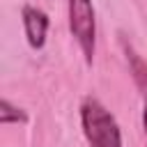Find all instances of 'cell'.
<instances>
[{
	"mask_svg": "<svg viewBox=\"0 0 147 147\" xmlns=\"http://www.w3.org/2000/svg\"><path fill=\"white\" fill-rule=\"evenodd\" d=\"M80 124L90 147H122V131L113 113L94 96H87L80 106Z\"/></svg>",
	"mask_w": 147,
	"mask_h": 147,
	"instance_id": "1",
	"label": "cell"
},
{
	"mask_svg": "<svg viewBox=\"0 0 147 147\" xmlns=\"http://www.w3.org/2000/svg\"><path fill=\"white\" fill-rule=\"evenodd\" d=\"M69 5V30L76 37L85 62L92 64L94 60V46H96V18H94V5L92 0H67Z\"/></svg>",
	"mask_w": 147,
	"mask_h": 147,
	"instance_id": "2",
	"label": "cell"
},
{
	"mask_svg": "<svg viewBox=\"0 0 147 147\" xmlns=\"http://www.w3.org/2000/svg\"><path fill=\"white\" fill-rule=\"evenodd\" d=\"M21 16H23V28H25V37H28L30 48L41 51L46 44V32H48V23H51L48 16L32 5H25Z\"/></svg>",
	"mask_w": 147,
	"mask_h": 147,
	"instance_id": "3",
	"label": "cell"
},
{
	"mask_svg": "<svg viewBox=\"0 0 147 147\" xmlns=\"http://www.w3.org/2000/svg\"><path fill=\"white\" fill-rule=\"evenodd\" d=\"M126 60H129V69H131V74H133L138 87L147 94V62H145L131 46L126 48Z\"/></svg>",
	"mask_w": 147,
	"mask_h": 147,
	"instance_id": "4",
	"label": "cell"
},
{
	"mask_svg": "<svg viewBox=\"0 0 147 147\" xmlns=\"http://www.w3.org/2000/svg\"><path fill=\"white\" fill-rule=\"evenodd\" d=\"M11 122H28V115L18 106H11L7 99H2L0 101V124H11Z\"/></svg>",
	"mask_w": 147,
	"mask_h": 147,
	"instance_id": "5",
	"label": "cell"
},
{
	"mask_svg": "<svg viewBox=\"0 0 147 147\" xmlns=\"http://www.w3.org/2000/svg\"><path fill=\"white\" fill-rule=\"evenodd\" d=\"M142 129H145V136H147V99H145V110H142Z\"/></svg>",
	"mask_w": 147,
	"mask_h": 147,
	"instance_id": "6",
	"label": "cell"
}]
</instances>
